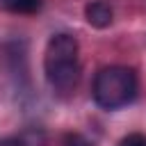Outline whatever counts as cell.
I'll list each match as a JSON object with an SVG mask.
<instances>
[{
	"instance_id": "cell-1",
	"label": "cell",
	"mask_w": 146,
	"mask_h": 146,
	"mask_svg": "<svg viewBox=\"0 0 146 146\" xmlns=\"http://www.w3.org/2000/svg\"><path fill=\"white\" fill-rule=\"evenodd\" d=\"M43 73L50 89L59 96L71 94L80 80V46L73 34H52L43 52Z\"/></svg>"
},
{
	"instance_id": "cell-2",
	"label": "cell",
	"mask_w": 146,
	"mask_h": 146,
	"mask_svg": "<svg viewBox=\"0 0 146 146\" xmlns=\"http://www.w3.org/2000/svg\"><path fill=\"white\" fill-rule=\"evenodd\" d=\"M137 89H139V84H137L135 71L128 66L114 64V66H103L96 73L91 96L98 107L114 112V110L130 105L137 98Z\"/></svg>"
},
{
	"instance_id": "cell-3",
	"label": "cell",
	"mask_w": 146,
	"mask_h": 146,
	"mask_svg": "<svg viewBox=\"0 0 146 146\" xmlns=\"http://www.w3.org/2000/svg\"><path fill=\"white\" fill-rule=\"evenodd\" d=\"M84 18H87V23H89L91 27L105 30V27L112 25L114 14H112V7H110L107 2L96 0V2H89V5L84 7Z\"/></svg>"
},
{
	"instance_id": "cell-4",
	"label": "cell",
	"mask_w": 146,
	"mask_h": 146,
	"mask_svg": "<svg viewBox=\"0 0 146 146\" xmlns=\"http://www.w3.org/2000/svg\"><path fill=\"white\" fill-rule=\"evenodd\" d=\"M0 146H46V135L41 130H25L18 137L0 139Z\"/></svg>"
},
{
	"instance_id": "cell-5",
	"label": "cell",
	"mask_w": 146,
	"mask_h": 146,
	"mask_svg": "<svg viewBox=\"0 0 146 146\" xmlns=\"http://www.w3.org/2000/svg\"><path fill=\"white\" fill-rule=\"evenodd\" d=\"M43 0H0V9L9 14H36Z\"/></svg>"
},
{
	"instance_id": "cell-6",
	"label": "cell",
	"mask_w": 146,
	"mask_h": 146,
	"mask_svg": "<svg viewBox=\"0 0 146 146\" xmlns=\"http://www.w3.org/2000/svg\"><path fill=\"white\" fill-rule=\"evenodd\" d=\"M62 146H94V141H89L80 132H66L62 137Z\"/></svg>"
},
{
	"instance_id": "cell-7",
	"label": "cell",
	"mask_w": 146,
	"mask_h": 146,
	"mask_svg": "<svg viewBox=\"0 0 146 146\" xmlns=\"http://www.w3.org/2000/svg\"><path fill=\"white\" fill-rule=\"evenodd\" d=\"M119 146H146V137L144 135H128Z\"/></svg>"
}]
</instances>
